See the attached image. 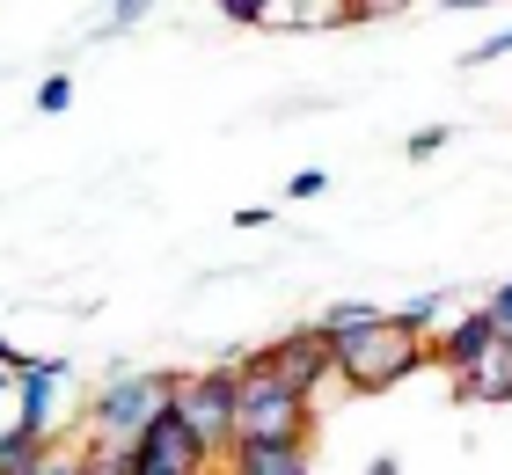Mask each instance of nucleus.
<instances>
[{
    "instance_id": "f8f14e48",
    "label": "nucleus",
    "mask_w": 512,
    "mask_h": 475,
    "mask_svg": "<svg viewBox=\"0 0 512 475\" xmlns=\"http://www.w3.org/2000/svg\"><path fill=\"white\" fill-rule=\"evenodd\" d=\"M381 322V307L374 300H337V307H322V315H315V329H322V337H352V329H374Z\"/></svg>"
},
{
    "instance_id": "1a4fd4ad",
    "label": "nucleus",
    "mask_w": 512,
    "mask_h": 475,
    "mask_svg": "<svg viewBox=\"0 0 512 475\" xmlns=\"http://www.w3.org/2000/svg\"><path fill=\"white\" fill-rule=\"evenodd\" d=\"M220 461H227V475H315L308 468V446H242L235 439Z\"/></svg>"
},
{
    "instance_id": "6ab92c4d",
    "label": "nucleus",
    "mask_w": 512,
    "mask_h": 475,
    "mask_svg": "<svg viewBox=\"0 0 512 475\" xmlns=\"http://www.w3.org/2000/svg\"><path fill=\"white\" fill-rule=\"evenodd\" d=\"M227 22H271V0H227Z\"/></svg>"
},
{
    "instance_id": "dca6fc26",
    "label": "nucleus",
    "mask_w": 512,
    "mask_h": 475,
    "mask_svg": "<svg viewBox=\"0 0 512 475\" xmlns=\"http://www.w3.org/2000/svg\"><path fill=\"white\" fill-rule=\"evenodd\" d=\"M447 139H454L447 125H425V132H410V139H403V154H410V161H432L439 147H447Z\"/></svg>"
},
{
    "instance_id": "9b49d317",
    "label": "nucleus",
    "mask_w": 512,
    "mask_h": 475,
    "mask_svg": "<svg viewBox=\"0 0 512 475\" xmlns=\"http://www.w3.org/2000/svg\"><path fill=\"white\" fill-rule=\"evenodd\" d=\"M44 454H52V439L22 432V424H0V475H30Z\"/></svg>"
},
{
    "instance_id": "f03ea898",
    "label": "nucleus",
    "mask_w": 512,
    "mask_h": 475,
    "mask_svg": "<svg viewBox=\"0 0 512 475\" xmlns=\"http://www.w3.org/2000/svg\"><path fill=\"white\" fill-rule=\"evenodd\" d=\"M425 359H432V344L410 337V329H395V315H381L374 329L337 337V380L352 395H381V388H395V380H410Z\"/></svg>"
},
{
    "instance_id": "a211bd4d",
    "label": "nucleus",
    "mask_w": 512,
    "mask_h": 475,
    "mask_svg": "<svg viewBox=\"0 0 512 475\" xmlns=\"http://www.w3.org/2000/svg\"><path fill=\"white\" fill-rule=\"evenodd\" d=\"M483 315H491V322H498V337L512 344V285H498V293L483 300Z\"/></svg>"
},
{
    "instance_id": "20e7f679",
    "label": "nucleus",
    "mask_w": 512,
    "mask_h": 475,
    "mask_svg": "<svg viewBox=\"0 0 512 475\" xmlns=\"http://www.w3.org/2000/svg\"><path fill=\"white\" fill-rule=\"evenodd\" d=\"M169 410L198 432L205 454H227L235 446V366H205V373H176L169 388Z\"/></svg>"
},
{
    "instance_id": "0eeeda50",
    "label": "nucleus",
    "mask_w": 512,
    "mask_h": 475,
    "mask_svg": "<svg viewBox=\"0 0 512 475\" xmlns=\"http://www.w3.org/2000/svg\"><path fill=\"white\" fill-rule=\"evenodd\" d=\"M66 388V359H30V373L15 380V424L37 439H52V402Z\"/></svg>"
},
{
    "instance_id": "412c9836",
    "label": "nucleus",
    "mask_w": 512,
    "mask_h": 475,
    "mask_svg": "<svg viewBox=\"0 0 512 475\" xmlns=\"http://www.w3.org/2000/svg\"><path fill=\"white\" fill-rule=\"evenodd\" d=\"M88 454H96V475H125V461H118V454H103V446H88Z\"/></svg>"
},
{
    "instance_id": "2eb2a0df",
    "label": "nucleus",
    "mask_w": 512,
    "mask_h": 475,
    "mask_svg": "<svg viewBox=\"0 0 512 475\" xmlns=\"http://www.w3.org/2000/svg\"><path fill=\"white\" fill-rule=\"evenodd\" d=\"M66 103H74V74H44V88H37V110H44V117H59Z\"/></svg>"
},
{
    "instance_id": "4468645a",
    "label": "nucleus",
    "mask_w": 512,
    "mask_h": 475,
    "mask_svg": "<svg viewBox=\"0 0 512 475\" xmlns=\"http://www.w3.org/2000/svg\"><path fill=\"white\" fill-rule=\"evenodd\" d=\"M30 475H96V454H88V446H59V439H52V454H44Z\"/></svg>"
},
{
    "instance_id": "39448f33",
    "label": "nucleus",
    "mask_w": 512,
    "mask_h": 475,
    "mask_svg": "<svg viewBox=\"0 0 512 475\" xmlns=\"http://www.w3.org/2000/svg\"><path fill=\"white\" fill-rule=\"evenodd\" d=\"M118 461H125V475H205V468H213V454L198 446V432L176 410H161Z\"/></svg>"
},
{
    "instance_id": "7ed1b4c3",
    "label": "nucleus",
    "mask_w": 512,
    "mask_h": 475,
    "mask_svg": "<svg viewBox=\"0 0 512 475\" xmlns=\"http://www.w3.org/2000/svg\"><path fill=\"white\" fill-rule=\"evenodd\" d=\"M169 388H176V373H110L96 395H88V432H96L103 454H125V446L147 432V424L169 410Z\"/></svg>"
},
{
    "instance_id": "6e6552de",
    "label": "nucleus",
    "mask_w": 512,
    "mask_h": 475,
    "mask_svg": "<svg viewBox=\"0 0 512 475\" xmlns=\"http://www.w3.org/2000/svg\"><path fill=\"white\" fill-rule=\"evenodd\" d=\"M491 344H498V322L483 315V307H476V315H454V322L432 337V366H447V373H476Z\"/></svg>"
},
{
    "instance_id": "423d86ee",
    "label": "nucleus",
    "mask_w": 512,
    "mask_h": 475,
    "mask_svg": "<svg viewBox=\"0 0 512 475\" xmlns=\"http://www.w3.org/2000/svg\"><path fill=\"white\" fill-rule=\"evenodd\" d=\"M249 359L264 366V373H278L293 395H308V402H315L322 380H337V344L322 337L315 322H300V329H286V337H271L264 351H249Z\"/></svg>"
},
{
    "instance_id": "f257e3e1",
    "label": "nucleus",
    "mask_w": 512,
    "mask_h": 475,
    "mask_svg": "<svg viewBox=\"0 0 512 475\" xmlns=\"http://www.w3.org/2000/svg\"><path fill=\"white\" fill-rule=\"evenodd\" d=\"M308 432H315V402L293 395L256 359H235V439L242 446H308Z\"/></svg>"
},
{
    "instance_id": "9d476101",
    "label": "nucleus",
    "mask_w": 512,
    "mask_h": 475,
    "mask_svg": "<svg viewBox=\"0 0 512 475\" xmlns=\"http://www.w3.org/2000/svg\"><path fill=\"white\" fill-rule=\"evenodd\" d=\"M454 395H461V402H512V344L498 337L491 351H483V366H476V373H461V380H454Z\"/></svg>"
},
{
    "instance_id": "aec40b11",
    "label": "nucleus",
    "mask_w": 512,
    "mask_h": 475,
    "mask_svg": "<svg viewBox=\"0 0 512 475\" xmlns=\"http://www.w3.org/2000/svg\"><path fill=\"white\" fill-rule=\"evenodd\" d=\"M322 190H330V176H322V169H300V176H293V198H322Z\"/></svg>"
},
{
    "instance_id": "5701e85b",
    "label": "nucleus",
    "mask_w": 512,
    "mask_h": 475,
    "mask_svg": "<svg viewBox=\"0 0 512 475\" xmlns=\"http://www.w3.org/2000/svg\"><path fill=\"white\" fill-rule=\"evenodd\" d=\"M0 395H15V373H8V366H0Z\"/></svg>"
},
{
    "instance_id": "ddd939ff",
    "label": "nucleus",
    "mask_w": 512,
    "mask_h": 475,
    "mask_svg": "<svg viewBox=\"0 0 512 475\" xmlns=\"http://www.w3.org/2000/svg\"><path fill=\"white\" fill-rule=\"evenodd\" d=\"M439 315H447V300H439V293H417L410 307H395V329H410V337H432Z\"/></svg>"
},
{
    "instance_id": "f3484780",
    "label": "nucleus",
    "mask_w": 512,
    "mask_h": 475,
    "mask_svg": "<svg viewBox=\"0 0 512 475\" xmlns=\"http://www.w3.org/2000/svg\"><path fill=\"white\" fill-rule=\"evenodd\" d=\"M505 52H512V30H498V37L469 44V52H461V66H491V59H505Z\"/></svg>"
},
{
    "instance_id": "4be33fe9",
    "label": "nucleus",
    "mask_w": 512,
    "mask_h": 475,
    "mask_svg": "<svg viewBox=\"0 0 512 475\" xmlns=\"http://www.w3.org/2000/svg\"><path fill=\"white\" fill-rule=\"evenodd\" d=\"M366 475H403V461H395V454H374V461H366Z\"/></svg>"
}]
</instances>
